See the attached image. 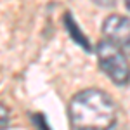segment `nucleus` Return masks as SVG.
<instances>
[{
	"instance_id": "obj_1",
	"label": "nucleus",
	"mask_w": 130,
	"mask_h": 130,
	"mask_svg": "<svg viewBox=\"0 0 130 130\" xmlns=\"http://www.w3.org/2000/svg\"><path fill=\"white\" fill-rule=\"evenodd\" d=\"M70 121L73 130H111L116 121V109L106 92L82 90L70 102Z\"/></svg>"
},
{
	"instance_id": "obj_2",
	"label": "nucleus",
	"mask_w": 130,
	"mask_h": 130,
	"mask_svg": "<svg viewBox=\"0 0 130 130\" xmlns=\"http://www.w3.org/2000/svg\"><path fill=\"white\" fill-rule=\"evenodd\" d=\"M97 61L104 71L116 85H127L130 82V64L125 54L109 42H101L97 45Z\"/></svg>"
},
{
	"instance_id": "obj_3",
	"label": "nucleus",
	"mask_w": 130,
	"mask_h": 130,
	"mask_svg": "<svg viewBox=\"0 0 130 130\" xmlns=\"http://www.w3.org/2000/svg\"><path fill=\"white\" fill-rule=\"evenodd\" d=\"M102 35L106 42L130 56V18L123 16H109L102 24Z\"/></svg>"
},
{
	"instance_id": "obj_4",
	"label": "nucleus",
	"mask_w": 130,
	"mask_h": 130,
	"mask_svg": "<svg viewBox=\"0 0 130 130\" xmlns=\"http://www.w3.org/2000/svg\"><path fill=\"white\" fill-rule=\"evenodd\" d=\"M66 28H68V33L75 38V42H76L78 45H82L83 49H87V50H90L89 40L82 35L80 31H78V28H76V24H75V21H73V18H71L70 14H66Z\"/></svg>"
},
{
	"instance_id": "obj_5",
	"label": "nucleus",
	"mask_w": 130,
	"mask_h": 130,
	"mask_svg": "<svg viewBox=\"0 0 130 130\" xmlns=\"http://www.w3.org/2000/svg\"><path fill=\"white\" fill-rule=\"evenodd\" d=\"M7 120H9V113H7V108L0 104V130H4L7 127Z\"/></svg>"
},
{
	"instance_id": "obj_6",
	"label": "nucleus",
	"mask_w": 130,
	"mask_h": 130,
	"mask_svg": "<svg viewBox=\"0 0 130 130\" xmlns=\"http://www.w3.org/2000/svg\"><path fill=\"white\" fill-rule=\"evenodd\" d=\"M125 7H127V9L130 10V2H127V4H125Z\"/></svg>"
}]
</instances>
